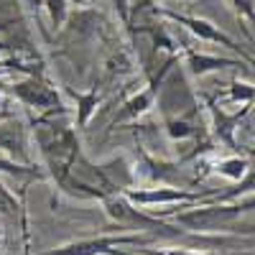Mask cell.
Listing matches in <instances>:
<instances>
[{"instance_id":"7a4b0ae2","label":"cell","mask_w":255,"mask_h":255,"mask_svg":"<svg viewBox=\"0 0 255 255\" xmlns=\"http://www.w3.org/2000/svg\"><path fill=\"white\" fill-rule=\"evenodd\" d=\"M217 189H174V186H156V189H138L128 191V199L140 204V207H168V204H189V202H207L215 197Z\"/></svg>"},{"instance_id":"ba28073f","label":"cell","mask_w":255,"mask_h":255,"mask_svg":"<svg viewBox=\"0 0 255 255\" xmlns=\"http://www.w3.org/2000/svg\"><path fill=\"white\" fill-rule=\"evenodd\" d=\"M230 100L232 102H243V105H250L255 100V87L253 84H245V82H232V87H230Z\"/></svg>"},{"instance_id":"8fae6325","label":"cell","mask_w":255,"mask_h":255,"mask_svg":"<svg viewBox=\"0 0 255 255\" xmlns=\"http://www.w3.org/2000/svg\"><path fill=\"white\" fill-rule=\"evenodd\" d=\"M230 3L240 18H248L250 23H255V0H230Z\"/></svg>"},{"instance_id":"277c9868","label":"cell","mask_w":255,"mask_h":255,"mask_svg":"<svg viewBox=\"0 0 255 255\" xmlns=\"http://www.w3.org/2000/svg\"><path fill=\"white\" fill-rule=\"evenodd\" d=\"M163 15H166V18H171L174 23L184 26L189 33H194L197 38L207 41V44H220V46H225V49H230V51H240V56L250 61V56L238 46V41H235V38H230L220 26L212 23V20H207V18H197V15H181V13H174V10H163Z\"/></svg>"},{"instance_id":"5b68a950","label":"cell","mask_w":255,"mask_h":255,"mask_svg":"<svg viewBox=\"0 0 255 255\" xmlns=\"http://www.w3.org/2000/svg\"><path fill=\"white\" fill-rule=\"evenodd\" d=\"M245 67L240 59H227V56H215V54H204V51H186V69L194 77H204L212 72H222V69H235Z\"/></svg>"},{"instance_id":"6da1fadb","label":"cell","mask_w":255,"mask_h":255,"mask_svg":"<svg viewBox=\"0 0 255 255\" xmlns=\"http://www.w3.org/2000/svg\"><path fill=\"white\" fill-rule=\"evenodd\" d=\"M250 209H255V199L245 202V204H227V202L209 204V202H204L199 209L186 212V215H181L179 220L184 225H191L194 230H202V232H220V230L225 232L232 220H238L240 215H245V212H250Z\"/></svg>"},{"instance_id":"8992f818","label":"cell","mask_w":255,"mask_h":255,"mask_svg":"<svg viewBox=\"0 0 255 255\" xmlns=\"http://www.w3.org/2000/svg\"><path fill=\"white\" fill-rule=\"evenodd\" d=\"M250 168V161L248 158H240V156H227V158H217L209 163V171L207 174H217L220 179H227L232 184H238Z\"/></svg>"},{"instance_id":"52a82bcc","label":"cell","mask_w":255,"mask_h":255,"mask_svg":"<svg viewBox=\"0 0 255 255\" xmlns=\"http://www.w3.org/2000/svg\"><path fill=\"white\" fill-rule=\"evenodd\" d=\"M212 108V115H215V125H217V133H220V138L227 143V145H232L235 140H232V133H235V125L240 123V118L248 113V110H243L240 115H232V118H227L222 110H217L215 105H209Z\"/></svg>"},{"instance_id":"9c48e42d","label":"cell","mask_w":255,"mask_h":255,"mask_svg":"<svg viewBox=\"0 0 255 255\" xmlns=\"http://www.w3.org/2000/svg\"><path fill=\"white\" fill-rule=\"evenodd\" d=\"M145 255H222L215 250H194V248H168V250H143Z\"/></svg>"},{"instance_id":"30bf717a","label":"cell","mask_w":255,"mask_h":255,"mask_svg":"<svg viewBox=\"0 0 255 255\" xmlns=\"http://www.w3.org/2000/svg\"><path fill=\"white\" fill-rule=\"evenodd\" d=\"M168 133L174 138H189V135H194V125L189 120H168Z\"/></svg>"},{"instance_id":"7c38bea8","label":"cell","mask_w":255,"mask_h":255,"mask_svg":"<svg viewBox=\"0 0 255 255\" xmlns=\"http://www.w3.org/2000/svg\"><path fill=\"white\" fill-rule=\"evenodd\" d=\"M240 255H255V253H240Z\"/></svg>"},{"instance_id":"3957f363","label":"cell","mask_w":255,"mask_h":255,"mask_svg":"<svg viewBox=\"0 0 255 255\" xmlns=\"http://www.w3.org/2000/svg\"><path fill=\"white\" fill-rule=\"evenodd\" d=\"M148 238L143 235H102V238H90V240H77L64 248L51 250L49 255H125L123 250H115L120 245H143Z\"/></svg>"}]
</instances>
